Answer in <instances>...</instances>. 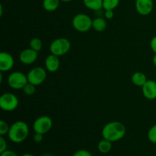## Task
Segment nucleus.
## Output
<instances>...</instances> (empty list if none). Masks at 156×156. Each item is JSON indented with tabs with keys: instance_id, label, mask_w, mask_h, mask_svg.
Listing matches in <instances>:
<instances>
[{
	"instance_id": "473e14b6",
	"label": "nucleus",
	"mask_w": 156,
	"mask_h": 156,
	"mask_svg": "<svg viewBox=\"0 0 156 156\" xmlns=\"http://www.w3.org/2000/svg\"><path fill=\"white\" fill-rule=\"evenodd\" d=\"M72 1L73 0H60V2H70Z\"/></svg>"
},
{
	"instance_id": "f3484780",
	"label": "nucleus",
	"mask_w": 156,
	"mask_h": 156,
	"mask_svg": "<svg viewBox=\"0 0 156 156\" xmlns=\"http://www.w3.org/2000/svg\"><path fill=\"white\" fill-rule=\"evenodd\" d=\"M60 0H43V8L47 12H55L59 8Z\"/></svg>"
},
{
	"instance_id": "0eeeda50",
	"label": "nucleus",
	"mask_w": 156,
	"mask_h": 156,
	"mask_svg": "<svg viewBox=\"0 0 156 156\" xmlns=\"http://www.w3.org/2000/svg\"><path fill=\"white\" fill-rule=\"evenodd\" d=\"M53 126V120L48 116H41L34 120L33 123V129L35 133L43 135L47 133Z\"/></svg>"
},
{
	"instance_id": "5701e85b",
	"label": "nucleus",
	"mask_w": 156,
	"mask_h": 156,
	"mask_svg": "<svg viewBox=\"0 0 156 156\" xmlns=\"http://www.w3.org/2000/svg\"><path fill=\"white\" fill-rule=\"evenodd\" d=\"M10 126L5 120H0V136H5L9 133Z\"/></svg>"
},
{
	"instance_id": "39448f33",
	"label": "nucleus",
	"mask_w": 156,
	"mask_h": 156,
	"mask_svg": "<svg viewBox=\"0 0 156 156\" xmlns=\"http://www.w3.org/2000/svg\"><path fill=\"white\" fill-rule=\"evenodd\" d=\"M19 101L18 97L12 93H4L0 96V108L7 112L13 111L18 108Z\"/></svg>"
},
{
	"instance_id": "a211bd4d",
	"label": "nucleus",
	"mask_w": 156,
	"mask_h": 156,
	"mask_svg": "<svg viewBox=\"0 0 156 156\" xmlns=\"http://www.w3.org/2000/svg\"><path fill=\"white\" fill-rule=\"evenodd\" d=\"M112 149V143L109 140L104 139L98 143V149L102 154H107L111 152Z\"/></svg>"
},
{
	"instance_id": "72a5a7b5",
	"label": "nucleus",
	"mask_w": 156,
	"mask_h": 156,
	"mask_svg": "<svg viewBox=\"0 0 156 156\" xmlns=\"http://www.w3.org/2000/svg\"><path fill=\"white\" fill-rule=\"evenodd\" d=\"M41 156H53L52 154H50V153H45L44 154V155H42Z\"/></svg>"
},
{
	"instance_id": "c9c22d12",
	"label": "nucleus",
	"mask_w": 156,
	"mask_h": 156,
	"mask_svg": "<svg viewBox=\"0 0 156 156\" xmlns=\"http://www.w3.org/2000/svg\"><path fill=\"white\" fill-rule=\"evenodd\" d=\"M155 117H156V114H155Z\"/></svg>"
},
{
	"instance_id": "9b49d317",
	"label": "nucleus",
	"mask_w": 156,
	"mask_h": 156,
	"mask_svg": "<svg viewBox=\"0 0 156 156\" xmlns=\"http://www.w3.org/2000/svg\"><path fill=\"white\" fill-rule=\"evenodd\" d=\"M15 64L14 57L7 52L0 53V71L8 72L12 69Z\"/></svg>"
},
{
	"instance_id": "7c9ffc66",
	"label": "nucleus",
	"mask_w": 156,
	"mask_h": 156,
	"mask_svg": "<svg viewBox=\"0 0 156 156\" xmlns=\"http://www.w3.org/2000/svg\"><path fill=\"white\" fill-rule=\"evenodd\" d=\"M2 14H3L2 5H0V16H2Z\"/></svg>"
},
{
	"instance_id": "aec40b11",
	"label": "nucleus",
	"mask_w": 156,
	"mask_h": 156,
	"mask_svg": "<svg viewBox=\"0 0 156 156\" xmlns=\"http://www.w3.org/2000/svg\"><path fill=\"white\" fill-rule=\"evenodd\" d=\"M30 48L33 49L34 50L37 52L41 51L43 47V42L40 38L34 37L30 41Z\"/></svg>"
},
{
	"instance_id": "bb28decb",
	"label": "nucleus",
	"mask_w": 156,
	"mask_h": 156,
	"mask_svg": "<svg viewBox=\"0 0 156 156\" xmlns=\"http://www.w3.org/2000/svg\"><path fill=\"white\" fill-rule=\"evenodd\" d=\"M105 18L106 19H112L114 16V10H105Z\"/></svg>"
},
{
	"instance_id": "393cba45",
	"label": "nucleus",
	"mask_w": 156,
	"mask_h": 156,
	"mask_svg": "<svg viewBox=\"0 0 156 156\" xmlns=\"http://www.w3.org/2000/svg\"><path fill=\"white\" fill-rule=\"evenodd\" d=\"M7 150V142L3 136H0V153Z\"/></svg>"
},
{
	"instance_id": "c85d7f7f",
	"label": "nucleus",
	"mask_w": 156,
	"mask_h": 156,
	"mask_svg": "<svg viewBox=\"0 0 156 156\" xmlns=\"http://www.w3.org/2000/svg\"><path fill=\"white\" fill-rule=\"evenodd\" d=\"M0 156H18L15 152L12 150H5V152H2Z\"/></svg>"
},
{
	"instance_id": "b1692460",
	"label": "nucleus",
	"mask_w": 156,
	"mask_h": 156,
	"mask_svg": "<svg viewBox=\"0 0 156 156\" xmlns=\"http://www.w3.org/2000/svg\"><path fill=\"white\" fill-rule=\"evenodd\" d=\"M73 156H93V155L86 149H79L76 151Z\"/></svg>"
},
{
	"instance_id": "c756f323",
	"label": "nucleus",
	"mask_w": 156,
	"mask_h": 156,
	"mask_svg": "<svg viewBox=\"0 0 156 156\" xmlns=\"http://www.w3.org/2000/svg\"><path fill=\"white\" fill-rule=\"evenodd\" d=\"M152 62H153V65L156 67V54L154 55L153 58H152Z\"/></svg>"
},
{
	"instance_id": "a878e982",
	"label": "nucleus",
	"mask_w": 156,
	"mask_h": 156,
	"mask_svg": "<svg viewBox=\"0 0 156 156\" xmlns=\"http://www.w3.org/2000/svg\"><path fill=\"white\" fill-rule=\"evenodd\" d=\"M33 139H34V143H40L43 141V139H44V135L41 133H35Z\"/></svg>"
},
{
	"instance_id": "423d86ee",
	"label": "nucleus",
	"mask_w": 156,
	"mask_h": 156,
	"mask_svg": "<svg viewBox=\"0 0 156 156\" xmlns=\"http://www.w3.org/2000/svg\"><path fill=\"white\" fill-rule=\"evenodd\" d=\"M28 83L27 75L21 72H13L8 77V84L9 87L13 89H23L24 86Z\"/></svg>"
},
{
	"instance_id": "f03ea898",
	"label": "nucleus",
	"mask_w": 156,
	"mask_h": 156,
	"mask_svg": "<svg viewBox=\"0 0 156 156\" xmlns=\"http://www.w3.org/2000/svg\"><path fill=\"white\" fill-rule=\"evenodd\" d=\"M29 134L28 125L22 120H18L10 126L8 136L14 143H21L27 139Z\"/></svg>"
},
{
	"instance_id": "f8f14e48",
	"label": "nucleus",
	"mask_w": 156,
	"mask_h": 156,
	"mask_svg": "<svg viewBox=\"0 0 156 156\" xmlns=\"http://www.w3.org/2000/svg\"><path fill=\"white\" fill-rule=\"evenodd\" d=\"M143 94L148 100L156 99V82L154 80H147L142 87Z\"/></svg>"
},
{
	"instance_id": "4be33fe9",
	"label": "nucleus",
	"mask_w": 156,
	"mask_h": 156,
	"mask_svg": "<svg viewBox=\"0 0 156 156\" xmlns=\"http://www.w3.org/2000/svg\"><path fill=\"white\" fill-rule=\"evenodd\" d=\"M148 139L152 143L156 144V124L153 125L148 132Z\"/></svg>"
},
{
	"instance_id": "f704fd0d",
	"label": "nucleus",
	"mask_w": 156,
	"mask_h": 156,
	"mask_svg": "<svg viewBox=\"0 0 156 156\" xmlns=\"http://www.w3.org/2000/svg\"><path fill=\"white\" fill-rule=\"evenodd\" d=\"M130 1H133V0H130Z\"/></svg>"
},
{
	"instance_id": "6e6552de",
	"label": "nucleus",
	"mask_w": 156,
	"mask_h": 156,
	"mask_svg": "<svg viewBox=\"0 0 156 156\" xmlns=\"http://www.w3.org/2000/svg\"><path fill=\"white\" fill-rule=\"evenodd\" d=\"M28 82L38 86L45 81L47 78V69L37 66L31 69L27 74Z\"/></svg>"
},
{
	"instance_id": "9d476101",
	"label": "nucleus",
	"mask_w": 156,
	"mask_h": 156,
	"mask_svg": "<svg viewBox=\"0 0 156 156\" xmlns=\"http://www.w3.org/2000/svg\"><path fill=\"white\" fill-rule=\"evenodd\" d=\"M38 58V52L31 48H27L20 53L19 59L24 65H30L36 62Z\"/></svg>"
},
{
	"instance_id": "412c9836",
	"label": "nucleus",
	"mask_w": 156,
	"mask_h": 156,
	"mask_svg": "<svg viewBox=\"0 0 156 156\" xmlns=\"http://www.w3.org/2000/svg\"><path fill=\"white\" fill-rule=\"evenodd\" d=\"M22 90L23 91H24V94H27V95H32V94H34L35 91H36V85L28 82V83L23 88Z\"/></svg>"
},
{
	"instance_id": "2f4dec72",
	"label": "nucleus",
	"mask_w": 156,
	"mask_h": 156,
	"mask_svg": "<svg viewBox=\"0 0 156 156\" xmlns=\"http://www.w3.org/2000/svg\"><path fill=\"white\" fill-rule=\"evenodd\" d=\"M21 156H35V155H32V154H30V153H25V154H23V155Z\"/></svg>"
},
{
	"instance_id": "7ed1b4c3",
	"label": "nucleus",
	"mask_w": 156,
	"mask_h": 156,
	"mask_svg": "<svg viewBox=\"0 0 156 156\" xmlns=\"http://www.w3.org/2000/svg\"><path fill=\"white\" fill-rule=\"evenodd\" d=\"M93 20L89 15L84 13H79L75 15L73 18V27L79 32H87L92 27Z\"/></svg>"
},
{
	"instance_id": "cd10ccee",
	"label": "nucleus",
	"mask_w": 156,
	"mask_h": 156,
	"mask_svg": "<svg viewBox=\"0 0 156 156\" xmlns=\"http://www.w3.org/2000/svg\"><path fill=\"white\" fill-rule=\"evenodd\" d=\"M150 47L152 51L156 54V36L153 37L150 41Z\"/></svg>"
},
{
	"instance_id": "20e7f679",
	"label": "nucleus",
	"mask_w": 156,
	"mask_h": 156,
	"mask_svg": "<svg viewBox=\"0 0 156 156\" xmlns=\"http://www.w3.org/2000/svg\"><path fill=\"white\" fill-rule=\"evenodd\" d=\"M71 48V43L67 38L59 37L52 41L50 46V51L52 54L62 56L68 53Z\"/></svg>"
},
{
	"instance_id": "4468645a",
	"label": "nucleus",
	"mask_w": 156,
	"mask_h": 156,
	"mask_svg": "<svg viewBox=\"0 0 156 156\" xmlns=\"http://www.w3.org/2000/svg\"><path fill=\"white\" fill-rule=\"evenodd\" d=\"M83 3L87 9L94 12L103 9V0H83Z\"/></svg>"
},
{
	"instance_id": "1a4fd4ad",
	"label": "nucleus",
	"mask_w": 156,
	"mask_h": 156,
	"mask_svg": "<svg viewBox=\"0 0 156 156\" xmlns=\"http://www.w3.org/2000/svg\"><path fill=\"white\" fill-rule=\"evenodd\" d=\"M136 12L140 15L146 16L152 13L154 9L153 0H135Z\"/></svg>"
},
{
	"instance_id": "f257e3e1",
	"label": "nucleus",
	"mask_w": 156,
	"mask_h": 156,
	"mask_svg": "<svg viewBox=\"0 0 156 156\" xmlns=\"http://www.w3.org/2000/svg\"><path fill=\"white\" fill-rule=\"evenodd\" d=\"M126 127L121 122L111 121L105 125L101 134L104 139L114 143L122 140L126 135Z\"/></svg>"
},
{
	"instance_id": "2eb2a0df",
	"label": "nucleus",
	"mask_w": 156,
	"mask_h": 156,
	"mask_svg": "<svg viewBox=\"0 0 156 156\" xmlns=\"http://www.w3.org/2000/svg\"><path fill=\"white\" fill-rule=\"evenodd\" d=\"M147 80L146 76L142 72H136L131 77V81H132L133 84L139 87H143Z\"/></svg>"
},
{
	"instance_id": "ddd939ff",
	"label": "nucleus",
	"mask_w": 156,
	"mask_h": 156,
	"mask_svg": "<svg viewBox=\"0 0 156 156\" xmlns=\"http://www.w3.org/2000/svg\"><path fill=\"white\" fill-rule=\"evenodd\" d=\"M60 66V60L59 56L53 54H50L45 59V67L47 71L50 73H56Z\"/></svg>"
},
{
	"instance_id": "dca6fc26",
	"label": "nucleus",
	"mask_w": 156,
	"mask_h": 156,
	"mask_svg": "<svg viewBox=\"0 0 156 156\" xmlns=\"http://www.w3.org/2000/svg\"><path fill=\"white\" fill-rule=\"evenodd\" d=\"M106 18H101V17H97L94 19H93L92 22V28L97 32H102L105 30L107 28Z\"/></svg>"
},
{
	"instance_id": "6ab92c4d",
	"label": "nucleus",
	"mask_w": 156,
	"mask_h": 156,
	"mask_svg": "<svg viewBox=\"0 0 156 156\" xmlns=\"http://www.w3.org/2000/svg\"><path fill=\"white\" fill-rule=\"evenodd\" d=\"M120 4V0H103V9L105 10H114Z\"/></svg>"
}]
</instances>
